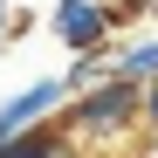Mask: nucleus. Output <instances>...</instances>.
<instances>
[{
    "label": "nucleus",
    "instance_id": "obj_1",
    "mask_svg": "<svg viewBox=\"0 0 158 158\" xmlns=\"http://www.w3.org/2000/svg\"><path fill=\"white\" fill-rule=\"evenodd\" d=\"M55 131H62L83 158L110 151V144H124V138H144V83H131V76L110 69L103 83L76 89L62 110H55Z\"/></svg>",
    "mask_w": 158,
    "mask_h": 158
},
{
    "label": "nucleus",
    "instance_id": "obj_2",
    "mask_svg": "<svg viewBox=\"0 0 158 158\" xmlns=\"http://www.w3.org/2000/svg\"><path fill=\"white\" fill-rule=\"evenodd\" d=\"M48 35H55L69 55H89V48L117 41V14H110V0H55V7H48Z\"/></svg>",
    "mask_w": 158,
    "mask_h": 158
},
{
    "label": "nucleus",
    "instance_id": "obj_3",
    "mask_svg": "<svg viewBox=\"0 0 158 158\" xmlns=\"http://www.w3.org/2000/svg\"><path fill=\"white\" fill-rule=\"evenodd\" d=\"M62 103H69V83H62V76H35L28 89H14L7 103H0V144H7L14 131H28V124H41V117H55Z\"/></svg>",
    "mask_w": 158,
    "mask_h": 158
},
{
    "label": "nucleus",
    "instance_id": "obj_4",
    "mask_svg": "<svg viewBox=\"0 0 158 158\" xmlns=\"http://www.w3.org/2000/svg\"><path fill=\"white\" fill-rule=\"evenodd\" d=\"M117 76H131V83H151L158 76V35H138V41H124L117 55H110Z\"/></svg>",
    "mask_w": 158,
    "mask_h": 158
},
{
    "label": "nucleus",
    "instance_id": "obj_5",
    "mask_svg": "<svg viewBox=\"0 0 158 158\" xmlns=\"http://www.w3.org/2000/svg\"><path fill=\"white\" fill-rule=\"evenodd\" d=\"M110 55H117V41H110V48H89V55H76V62L62 69L69 96H76V89H89V83H103V76H110Z\"/></svg>",
    "mask_w": 158,
    "mask_h": 158
},
{
    "label": "nucleus",
    "instance_id": "obj_6",
    "mask_svg": "<svg viewBox=\"0 0 158 158\" xmlns=\"http://www.w3.org/2000/svg\"><path fill=\"white\" fill-rule=\"evenodd\" d=\"M110 14H117V28H131V21H151L158 14V0H110Z\"/></svg>",
    "mask_w": 158,
    "mask_h": 158
},
{
    "label": "nucleus",
    "instance_id": "obj_7",
    "mask_svg": "<svg viewBox=\"0 0 158 158\" xmlns=\"http://www.w3.org/2000/svg\"><path fill=\"white\" fill-rule=\"evenodd\" d=\"M151 131H158V76L144 83V138H151Z\"/></svg>",
    "mask_w": 158,
    "mask_h": 158
},
{
    "label": "nucleus",
    "instance_id": "obj_8",
    "mask_svg": "<svg viewBox=\"0 0 158 158\" xmlns=\"http://www.w3.org/2000/svg\"><path fill=\"white\" fill-rule=\"evenodd\" d=\"M7 35H14V0H0V48H7Z\"/></svg>",
    "mask_w": 158,
    "mask_h": 158
},
{
    "label": "nucleus",
    "instance_id": "obj_9",
    "mask_svg": "<svg viewBox=\"0 0 158 158\" xmlns=\"http://www.w3.org/2000/svg\"><path fill=\"white\" fill-rule=\"evenodd\" d=\"M138 158H158V131H151V138H144V151H138Z\"/></svg>",
    "mask_w": 158,
    "mask_h": 158
}]
</instances>
